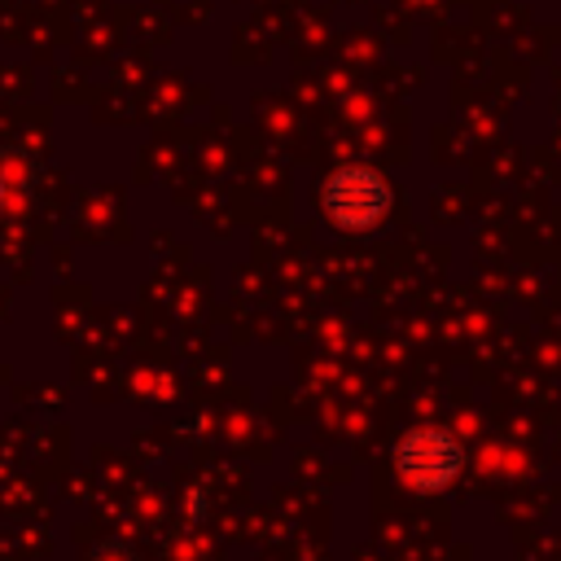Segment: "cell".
Here are the masks:
<instances>
[{"mask_svg":"<svg viewBox=\"0 0 561 561\" xmlns=\"http://www.w3.org/2000/svg\"><path fill=\"white\" fill-rule=\"evenodd\" d=\"M390 460H394V473H399V482L408 491L443 495L465 469V447L443 425H412L408 434H399Z\"/></svg>","mask_w":561,"mask_h":561,"instance_id":"obj_1","label":"cell"},{"mask_svg":"<svg viewBox=\"0 0 561 561\" xmlns=\"http://www.w3.org/2000/svg\"><path fill=\"white\" fill-rule=\"evenodd\" d=\"M92 561H136V557H131L127 548H101V552H96Z\"/></svg>","mask_w":561,"mask_h":561,"instance_id":"obj_4","label":"cell"},{"mask_svg":"<svg viewBox=\"0 0 561 561\" xmlns=\"http://www.w3.org/2000/svg\"><path fill=\"white\" fill-rule=\"evenodd\" d=\"M390 202L394 197H390L386 175L364 162L337 167L320 188V206H324L329 224H337L342 232H373L390 215Z\"/></svg>","mask_w":561,"mask_h":561,"instance_id":"obj_2","label":"cell"},{"mask_svg":"<svg viewBox=\"0 0 561 561\" xmlns=\"http://www.w3.org/2000/svg\"><path fill=\"white\" fill-rule=\"evenodd\" d=\"M22 193V162L13 153L0 158V215L13 206V197Z\"/></svg>","mask_w":561,"mask_h":561,"instance_id":"obj_3","label":"cell"}]
</instances>
